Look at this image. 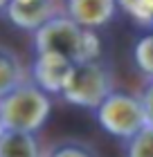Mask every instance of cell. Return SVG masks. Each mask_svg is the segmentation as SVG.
Listing matches in <instances>:
<instances>
[{"mask_svg":"<svg viewBox=\"0 0 153 157\" xmlns=\"http://www.w3.org/2000/svg\"><path fill=\"white\" fill-rule=\"evenodd\" d=\"M133 59H135V65L140 67V72L153 78V32L135 43Z\"/></svg>","mask_w":153,"mask_h":157,"instance_id":"obj_11","label":"cell"},{"mask_svg":"<svg viewBox=\"0 0 153 157\" xmlns=\"http://www.w3.org/2000/svg\"><path fill=\"white\" fill-rule=\"evenodd\" d=\"M0 132H2V126H0Z\"/></svg>","mask_w":153,"mask_h":157,"instance_id":"obj_16","label":"cell"},{"mask_svg":"<svg viewBox=\"0 0 153 157\" xmlns=\"http://www.w3.org/2000/svg\"><path fill=\"white\" fill-rule=\"evenodd\" d=\"M36 54L52 52L70 63H88L101 56V40L92 29H83L68 16H54L34 32Z\"/></svg>","mask_w":153,"mask_h":157,"instance_id":"obj_1","label":"cell"},{"mask_svg":"<svg viewBox=\"0 0 153 157\" xmlns=\"http://www.w3.org/2000/svg\"><path fill=\"white\" fill-rule=\"evenodd\" d=\"M47 157H97L90 146L81 144V141H63V144L54 146Z\"/></svg>","mask_w":153,"mask_h":157,"instance_id":"obj_13","label":"cell"},{"mask_svg":"<svg viewBox=\"0 0 153 157\" xmlns=\"http://www.w3.org/2000/svg\"><path fill=\"white\" fill-rule=\"evenodd\" d=\"M7 5H9V0H0V11H2L5 7H7Z\"/></svg>","mask_w":153,"mask_h":157,"instance_id":"obj_15","label":"cell"},{"mask_svg":"<svg viewBox=\"0 0 153 157\" xmlns=\"http://www.w3.org/2000/svg\"><path fill=\"white\" fill-rule=\"evenodd\" d=\"M5 11L11 25L25 32H36L56 16L54 0H9Z\"/></svg>","mask_w":153,"mask_h":157,"instance_id":"obj_6","label":"cell"},{"mask_svg":"<svg viewBox=\"0 0 153 157\" xmlns=\"http://www.w3.org/2000/svg\"><path fill=\"white\" fill-rule=\"evenodd\" d=\"M142 110H144V119H147V126H153V78L147 83L142 97H140Z\"/></svg>","mask_w":153,"mask_h":157,"instance_id":"obj_14","label":"cell"},{"mask_svg":"<svg viewBox=\"0 0 153 157\" xmlns=\"http://www.w3.org/2000/svg\"><path fill=\"white\" fill-rule=\"evenodd\" d=\"M52 115V99L38 85L23 81L0 97V126L2 130L36 135Z\"/></svg>","mask_w":153,"mask_h":157,"instance_id":"obj_2","label":"cell"},{"mask_svg":"<svg viewBox=\"0 0 153 157\" xmlns=\"http://www.w3.org/2000/svg\"><path fill=\"white\" fill-rule=\"evenodd\" d=\"M126 157H153V126H144L128 139Z\"/></svg>","mask_w":153,"mask_h":157,"instance_id":"obj_12","label":"cell"},{"mask_svg":"<svg viewBox=\"0 0 153 157\" xmlns=\"http://www.w3.org/2000/svg\"><path fill=\"white\" fill-rule=\"evenodd\" d=\"M23 81H25V70L20 65V59L11 49L0 45V97H5Z\"/></svg>","mask_w":153,"mask_h":157,"instance_id":"obj_9","label":"cell"},{"mask_svg":"<svg viewBox=\"0 0 153 157\" xmlns=\"http://www.w3.org/2000/svg\"><path fill=\"white\" fill-rule=\"evenodd\" d=\"M113 92V74L106 63L88 61L72 65V72L63 85L61 97L72 105L97 110L99 103Z\"/></svg>","mask_w":153,"mask_h":157,"instance_id":"obj_3","label":"cell"},{"mask_svg":"<svg viewBox=\"0 0 153 157\" xmlns=\"http://www.w3.org/2000/svg\"><path fill=\"white\" fill-rule=\"evenodd\" d=\"M68 18L83 29H99L108 25L117 11L115 0H65Z\"/></svg>","mask_w":153,"mask_h":157,"instance_id":"obj_7","label":"cell"},{"mask_svg":"<svg viewBox=\"0 0 153 157\" xmlns=\"http://www.w3.org/2000/svg\"><path fill=\"white\" fill-rule=\"evenodd\" d=\"M0 157H41V144L32 132L2 130L0 132Z\"/></svg>","mask_w":153,"mask_h":157,"instance_id":"obj_8","label":"cell"},{"mask_svg":"<svg viewBox=\"0 0 153 157\" xmlns=\"http://www.w3.org/2000/svg\"><path fill=\"white\" fill-rule=\"evenodd\" d=\"M72 65L74 63H70L68 59H63L59 54L41 52L36 54V59L32 63V76H34L32 83L38 85L47 94H61L63 85L72 72Z\"/></svg>","mask_w":153,"mask_h":157,"instance_id":"obj_5","label":"cell"},{"mask_svg":"<svg viewBox=\"0 0 153 157\" xmlns=\"http://www.w3.org/2000/svg\"><path fill=\"white\" fill-rule=\"evenodd\" d=\"M117 7L142 25H153V0H115Z\"/></svg>","mask_w":153,"mask_h":157,"instance_id":"obj_10","label":"cell"},{"mask_svg":"<svg viewBox=\"0 0 153 157\" xmlns=\"http://www.w3.org/2000/svg\"><path fill=\"white\" fill-rule=\"evenodd\" d=\"M97 121L108 135L117 139H131L147 126L140 97L113 90L97 108Z\"/></svg>","mask_w":153,"mask_h":157,"instance_id":"obj_4","label":"cell"}]
</instances>
